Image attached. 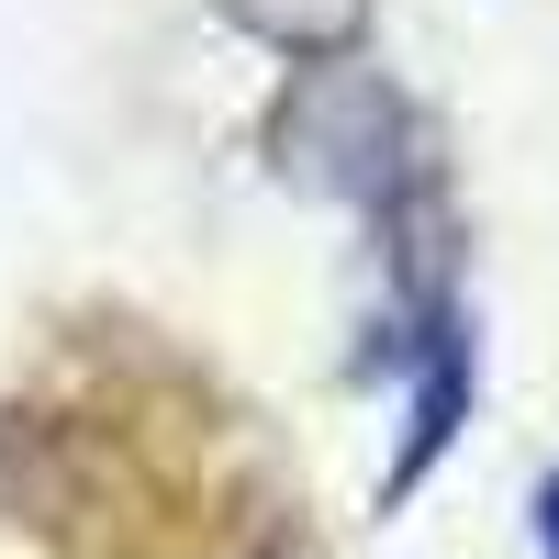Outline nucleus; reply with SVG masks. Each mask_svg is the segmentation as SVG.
Returning a JSON list of instances; mask_svg holds the SVG:
<instances>
[{
  "label": "nucleus",
  "mask_w": 559,
  "mask_h": 559,
  "mask_svg": "<svg viewBox=\"0 0 559 559\" xmlns=\"http://www.w3.org/2000/svg\"><path fill=\"white\" fill-rule=\"evenodd\" d=\"M224 12H236L247 34H269L280 57H347L369 0H224Z\"/></svg>",
  "instance_id": "obj_1"
},
{
  "label": "nucleus",
  "mask_w": 559,
  "mask_h": 559,
  "mask_svg": "<svg viewBox=\"0 0 559 559\" xmlns=\"http://www.w3.org/2000/svg\"><path fill=\"white\" fill-rule=\"evenodd\" d=\"M537 548H548V559H559V481H548V492H537Z\"/></svg>",
  "instance_id": "obj_2"
}]
</instances>
